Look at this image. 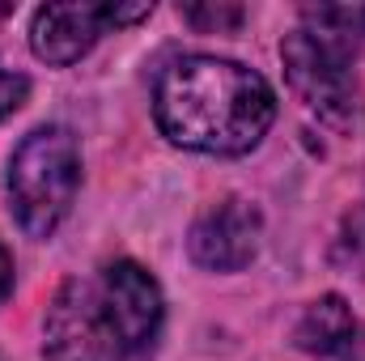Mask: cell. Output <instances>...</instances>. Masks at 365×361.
I'll return each instance as SVG.
<instances>
[{
  "mask_svg": "<svg viewBox=\"0 0 365 361\" xmlns=\"http://www.w3.org/2000/svg\"><path fill=\"white\" fill-rule=\"evenodd\" d=\"M153 119L179 149L238 158L251 153L272 128L276 98L272 86L238 60L182 56L158 73Z\"/></svg>",
  "mask_w": 365,
  "mask_h": 361,
  "instance_id": "1",
  "label": "cell"
},
{
  "mask_svg": "<svg viewBox=\"0 0 365 361\" xmlns=\"http://www.w3.org/2000/svg\"><path fill=\"white\" fill-rule=\"evenodd\" d=\"M162 289L132 260L73 276L47 306V361H149L162 332Z\"/></svg>",
  "mask_w": 365,
  "mask_h": 361,
  "instance_id": "2",
  "label": "cell"
},
{
  "mask_svg": "<svg viewBox=\"0 0 365 361\" xmlns=\"http://www.w3.org/2000/svg\"><path fill=\"white\" fill-rule=\"evenodd\" d=\"M81 187L77 136L60 123L34 128L9 162V200L26 234L47 238L73 208Z\"/></svg>",
  "mask_w": 365,
  "mask_h": 361,
  "instance_id": "3",
  "label": "cell"
},
{
  "mask_svg": "<svg viewBox=\"0 0 365 361\" xmlns=\"http://www.w3.org/2000/svg\"><path fill=\"white\" fill-rule=\"evenodd\" d=\"M280 60H284V77L293 93L306 102V111H314L323 123L331 128H353L361 115V86L353 73V51L310 34V30H293L280 43Z\"/></svg>",
  "mask_w": 365,
  "mask_h": 361,
  "instance_id": "4",
  "label": "cell"
},
{
  "mask_svg": "<svg viewBox=\"0 0 365 361\" xmlns=\"http://www.w3.org/2000/svg\"><path fill=\"white\" fill-rule=\"evenodd\" d=\"M149 13H153V4H81V0L77 4H43L30 26V47L38 60L68 68L102 34L145 21Z\"/></svg>",
  "mask_w": 365,
  "mask_h": 361,
  "instance_id": "5",
  "label": "cell"
},
{
  "mask_svg": "<svg viewBox=\"0 0 365 361\" xmlns=\"http://www.w3.org/2000/svg\"><path fill=\"white\" fill-rule=\"evenodd\" d=\"M259 234H264L259 208H251L247 200H221L191 225L187 251L208 272H238L255 260Z\"/></svg>",
  "mask_w": 365,
  "mask_h": 361,
  "instance_id": "6",
  "label": "cell"
},
{
  "mask_svg": "<svg viewBox=\"0 0 365 361\" xmlns=\"http://www.w3.org/2000/svg\"><path fill=\"white\" fill-rule=\"evenodd\" d=\"M297 349L314 361H365V323L340 293H327L302 315Z\"/></svg>",
  "mask_w": 365,
  "mask_h": 361,
  "instance_id": "7",
  "label": "cell"
},
{
  "mask_svg": "<svg viewBox=\"0 0 365 361\" xmlns=\"http://www.w3.org/2000/svg\"><path fill=\"white\" fill-rule=\"evenodd\" d=\"M302 30L357 51L365 43V4H319V9H302Z\"/></svg>",
  "mask_w": 365,
  "mask_h": 361,
  "instance_id": "8",
  "label": "cell"
},
{
  "mask_svg": "<svg viewBox=\"0 0 365 361\" xmlns=\"http://www.w3.org/2000/svg\"><path fill=\"white\" fill-rule=\"evenodd\" d=\"M336 264H344V268L361 272L365 276V200L344 217V225H340V238H336Z\"/></svg>",
  "mask_w": 365,
  "mask_h": 361,
  "instance_id": "9",
  "label": "cell"
},
{
  "mask_svg": "<svg viewBox=\"0 0 365 361\" xmlns=\"http://www.w3.org/2000/svg\"><path fill=\"white\" fill-rule=\"evenodd\" d=\"M179 17L182 21H191L195 30H234V26H242V4H179Z\"/></svg>",
  "mask_w": 365,
  "mask_h": 361,
  "instance_id": "10",
  "label": "cell"
},
{
  "mask_svg": "<svg viewBox=\"0 0 365 361\" xmlns=\"http://www.w3.org/2000/svg\"><path fill=\"white\" fill-rule=\"evenodd\" d=\"M26 98H30V81H26L21 73H13V68H4V64H0V119H4V115H13Z\"/></svg>",
  "mask_w": 365,
  "mask_h": 361,
  "instance_id": "11",
  "label": "cell"
},
{
  "mask_svg": "<svg viewBox=\"0 0 365 361\" xmlns=\"http://www.w3.org/2000/svg\"><path fill=\"white\" fill-rule=\"evenodd\" d=\"M13 293V260H9V251H4V243H0V302Z\"/></svg>",
  "mask_w": 365,
  "mask_h": 361,
  "instance_id": "12",
  "label": "cell"
}]
</instances>
